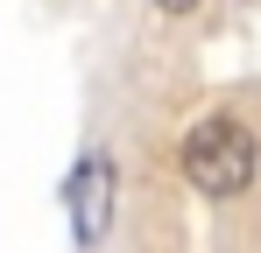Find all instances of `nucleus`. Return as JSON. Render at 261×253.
Segmentation results:
<instances>
[{"label":"nucleus","instance_id":"obj_1","mask_svg":"<svg viewBox=\"0 0 261 253\" xmlns=\"http://www.w3.org/2000/svg\"><path fill=\"white\" fill-rule=\"evenodd\" d=\"M176 169H184V183L198 197L233 204V197L254 190V176H261V141H254V126L240 120V113H205V120L184 134Z\"/></svg>","mask_w":261,"mask_h":253},{"label":"nucleus","instance_id":"obj_2","mask_svg":"<svg viewBox=\"0 0 261 253\" xmlns=\"http://www.w3.org/2000/svg\"><path fill=\"white\" fill-rule=\"evenodd\" d=\"M64 211H71L78 246H99V239L113 232V211H120V162H113L106 148H85V155H78L71 183H64Z\"/></svg>","mask_w":261,"mask_h":253},{"label":"nucleus","instance_id":"obj_3","mask_svg":"<svg viewBox=\"0 0 261 253\" xmlns=\"http://www.w3.org/2000/svg\"><path fill=\"white\" fill-rule=\"evenodd\" d=\"M163 14H198V0H155Z\"/></svg>","mask_w":261,"mask_h":253}]
</instances>
